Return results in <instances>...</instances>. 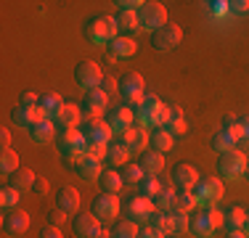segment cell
Returning <instances> with one entry per match:
<instances>
[{"instance_id":"680465c9","label":"cell","mask_w":249,"mask_h":238,"mask_svg":"<svg viewBox=\"0 0 249 238\" xmlns=\"http://www.w3.org/2000/svg\"><path fill=\"white\" fill-rule=\"evenodd\" d=\"M138 238H164V236H162V233H157L154 228H149V225H146V228H141Z\"/></svg>"},{"instance_id":"6f0895ef","label":"cell","mask_w":249,"mask_h":238,"mask_svg":"<svg viewBox=\"0 0 249 238\" xmlns=\"http://www.w3.org/2000/svg\"><path fill=\"white\" fill-rule=\"evenodd\" d=\"M239 130H241V138L249 140V114L247 117H239Z\"/></svg>"},{"instance_id":"83f0119b","label":"cell","mask_w":249,"mask_h":238,"mask_svg":"<svg viewBox=\"0 0 249 238\" xmlns=\"http://www.w3.org/2000/svg\"><path fill=\"white\" fill-rule=\"evenodd\" d=\"M244 217H247V212L241 209V206H228V209L223 212V228H225V233L244 230Z\"/></svg>"},{"instance_id":"484cf974","label":"cell","mask_w":249,"mask_h":238,"mask_svg":"<svg viewBox=\"0 0 249 238\" xmlns=\"http://www.w3.org/2000/svg\"><path fill=\"white\" fill-rule=\"evenodd\" d=\"M40 119H43V114H40L37 109H24V106H16V109L11 111V122H14L16 127H24V130H29L32 124H37Z\"/></svg>"},{"instance_id":"ffe728a7","label":"cell","mask_w":249,"mask_h":238,"mask_svg":"<svg viewBox=\"0 0 249 238\" xmlns=\"http://www.w3.org/2000/svg\"><path fill=\"white\" fill-rule=\"evenodd\" d=\"M64 109V101L58 93H40V103H37V111L43 114V119H51V122H56L58 114H61Z\"/></svg>"},{"instance_id":"9a60e30c","label":"cell","mask_w":249,"mask_h":238,"mask_svg":"<svg viewBox=\"0 0 249 238\" xmlns=\"http://www.w3.org/2000/svg\"><path fill=\"white\" fill-rule=\"evenodd\" d=\"M29 228V214L24 209H19V206H14V209H5L3 214V233L8 238H19L24 236Z\"/></svg>"},{"instance_id":"4dcf8cb0","label":"cell","mask_w":249,"mask_h":238,"mask_svg":"<svg viewBox=\"0 0 249 238\" xmlns=\"http://www.w3.org/2000/svg\"><path fill=\"white\" fill-rule=\"evenodd\" d=\"M149 146H151V151H157V153H167L170 148H173V135L164 133L162 127H157L149 133Z\"/></svg>"},{"instance_id":"836d02e7","label":"cell","mask_w":249,"mask_h":238,"mask_svg":"<svg viewBox=\"0 0 249 238\" xmlns=\"http://www.w3.org/2000/svg\"><path fill=\"white\" fill-rule=\"evenodd\" d=\"M154 209H159V212H173L175 209V190L170 186H164V183H162V188H159V193L154 196Z\"/></svg>"},{"instance_id":"603a6c76","label":"cell","mask_w":249,"mask_h":238,"mask_svg":"<svg viewBox=\"0 0 249 238\" xmlns=\"http://www.w3.org/2000/svg\"><path fill=\"white\" fill-rule=\"evenodd\" d=\"M117 21V32L122 34V37H133V34L141 32V21H138V14L135 11H120V14L114 16Z\"/></svg>"},{"instance_id":"c3c4849f","label":"cell","mask_w":249,"mask_h":238,"mask_svg":"<svg viewBox=\"0 0 249 238\" xmlns=\"http://www.w3.org/2000/svg\"><path fill=\"white\" fill-rule=\"evenodd\" d=\"M141 103H143V106H146V109H149V111H159V109H162V106H164V103H162V101H159V98H157V95H154V93H146Z\"/></svg>"},{"instance_id":"b9f144b4","label":"cell","mask_w":249,"mask_h":238,"mask_svg":"<svg viewBox=\"0 0 249 238\" xmlns=\"http://www.w3.org/2000/svg\"><path fill=\"white\" fill-rule=\"evenodd\" d=\"M19 199H21V190L5 186L3 190H0V204L5 206V209H14V206H19Z\"/></svg>"},{"instance_id":"7bdbcfd3","label":"cell","mask_w":249,"mask_h":238,"mask_svg":"<svg viewBox=\"0 0 249 238\" xmlns=\"http://www.w3.org/2000/svg\"><path fill=\"white\" fill-rule=\"evenodd\" d=\"M188 212H180V209H173V222H175V233H186L188 230Z\"/></svg>"},{"instance_id":"74e56055","label":"cell","mask_w":249,"mask_h":238,"mask_svg":"<svg viewBox=\"0 0 249 238\" xmlns=\"http://www.w3.org/2000/svg\"><path fill=\"white\" fill-rule=\"evenodd\" d=\"M127 156H130V151L122 146V143H109V151H106V162L109 164H114V167H124L127 164Z\"/></svg>"},{"instance_id":"e0dca14e","label":"cell","mask_w":249,"mask_h":238,"mask_svg":"<svg viewBox=\"0 0 249 238\" xmlns=\"http://www.w3.org/2000/svg\"><path fill=\"white\" fill-rule=\"evenodd\" d=\"M120 143L124 148H127L130 151V156H133V153H146V146H149V130H143V127H130L127 133H122L120 135Z\"/></svg>"},{"instance_id":"6da1fadb","label":"cell","mask_w":249,"mask_h":238,"mask_svg":"<svg viewBox=\"0 0 249 238\" xmlns=\"http://www.w3.org/2000/svg\"><path fill=\"white\" fill-rule=\"evenodd\" d=\"M223 225V212H217L215 206H201L199 212H194L188 217V233L194 238H212L215 230Z\"/></svg>"},{"instance_id":"44dd1931","label":"cell","mask_w":249,"mask_h":238,"mask_svg":"<svg viewBox=\"0 0 249 238\" xmlns=\"http://www.w3.org/2000/svg\"><path fill=\"white\" fill-rule=\"evenodd\" d=\"M53 199H56V206H58L64 214H72V217H74V214L80 212V193H77L72 186L58 188V193L53 196Z\"/></svg>"},{"instance_id":"ab89813d","label":"cell","mask_w":249,"mask_h":238,"mask_svg":"<svg viewBox=\"0 0 249 238\" xmlns=\"http://www.w3.org/2000/svg\"><path fill=\"white\" fill-rule=\"evenodd\" d=\"M120 175H122V183H124V186H138V183L146 177V172L141 170V164H124Z\"/></svg>"},{"instance_id":"5b68a950","label":"cell","mask_w":249,"mask_h":238,"mask_svg":"<svg viewBox=\"0 0 249 238\" xmlns=\"http://www.w3.org/2000/svg\"><path fill=\"white\" fill-rule=\"evenodd\" d=\"M194 199H196V206H215L223 196V180L220 177H199V183L191 188Z\"/></svg>"},{"instance_id":"f907efd6","label":"cell","mask_w":249,"mask_h":238,"mask_svg":"<svg viewBox=\"0 0 249 238\" xmlns=\"http://www.w3.org/2000/svg\"><path fill=\"white\" fill-rule=\"evenodd\" d=\"M32 193L37 196V199H43V196H48V183H45L43 177H35V183H32Z\"/></svg>"},{"instance_id":"ba28073f","label":"cell","mask_w":249,"mask_h":238,"mask_svg":"<svg viewBox=\"0 0 249 238\" xmlns=\"http://www.w3.org/2000/svg\"><path fill=\"white\" fill-rule=\"evenodd\" d=\"M82 119H101V114L109 111V95H106L101 87H93V90H85L80 103Z\"/></svg>"},{"instance_id":"7402d4cb","label":"cell","mask_w":249,"mask_h":238,"mask_svg":"<svg viewBox=\"0 0 249 238\" xmlns=\"http://www.w3.org/2000/svg\"><path fill=\"white\" fill-rule=\"evenodd\" d=\"M29 140L37 143V146H45V143L56 140V122L40 119L37 124H32V127H29Z\"/></svg>"},{"instance_id":"d4e9b609","label":"cell","mask_w":249,"mask_h":238,"mask_svg":"<svg viewBox=\"0 0 249 238\" xmlns=\"http://www.w3.org/2000/svg\"><path fill=\"white\" fill-rule=\"evenodd\" d=\"M135 53V40L133 37H114L109 43V61H117V58H130Z\"/></svg>"},{"instance_id":"5bb4252c","label":"cell","mask_w":249,"mask_h":238,"mask_svg":"<svg viewBox=\"0 0 249 238\" xmlns=\"http://www.w3.org/2000/svg\"><path fill=\"white\" fill-rule=\"evenodd\" d=\"M104 122L109 124V130L114 135H122V133H127L130 127L135 124V119H133V109H127V106H114V109H109L104 114Z\"/></svg>"},{"instance_id":"6125c7cd","label":"cell","mask_w":249,"mask_h":238,"mask_svg":"<svg viewBox=\"0 0 249 238\" xmlns=\"http://www.w3.org/2000/svg\"><path fill=\"white\" fill-rule=\"evenodd\" d=\"M244 177H247V180H249V162H247V172H244Z\"/></svg>"},{"instance_id":"681fc988","label":"cell","mask_w":249,"mask_h":238,"mask_svg":"<svg viewBox=\"0 0 249 238\" xmlns=\"http://www.w3.org/2000/svg\"><path fill=\"white\" fill-rule=\"evenodd\" d=\"M37 103H40L37 93H21V103L19 106H24V109H37Z\"/></svg>"},{"instance_id":"d6a6232c","label":"cell","mask_w":249,"mask_h":238,"mask_svg":"<svg viewBox=\"0 0 249 238\" xmlns=\"http://www.w3.org/2000/svg\"><path fill=\"white\" fill-rule=\"evenodd\" d=\"M164 133H170L175 138V135H186V130H188V124H186V117H183V111L180 109H173L170 111V117H167V122H164Z\"/></svg>"},{"instance_id":"7c38bea8","label":"cell","mask_w":249,"mask_h":238,"mask_svg":"<svg viewBox=\"0 0 249 238\" xmlns=\"http://www.w3.org/2000/svg\"><path fill=\"white\" fill-rule=\"evenodd\" d=\"M101 80H104V71L96 61H80L74 67V82L85 90H93V87H101Z\"/></svg>"},{"instance_id":"2e32d148","label":"cell","mask_w":249,"mask_h":238,"mask_svg":"<svg viewBox=\"0 0 249 238\" xmlns=\"http://www.w3.org/2000/svg\"><path fill=\"white\" fill-rule=\"evenodd\" d=\"M72 230L77 238H101L104 233V225L98 222V217H93V214H82L77 212L72 217Z\"/></svg>"},{"instance_id":"52a82bcc","label":"cell","mask_w":249,"mask_h":238,"mask_svg":"<svg viewBox=\"0 0 249 238\" xmlns=\"http://www.w3.org/2000/svg\"><path fill=\"white\" fill-rule=\"evenodd\" d=\"M244 172H247V156L239 148L228 151V153H220V159H217V175L223 180H239V177H244Z\"/></svg>"},{"instance_id":"30bf717a","label":"cell","mask_w":249,"mask_h":238,"mask_svg":"<svg viewBox=\"0 0 249 238\" xmlns=\"http://www.w3.org/2000/svg\"><path fill=\"white\" fill-rule=\"evenodd\" d=\"M180 40H183V29L178 27V24H173V21H167L162 29L151 32V48H154V51H159V53L178 48V45H180Z\"/></svg>"},{"instance_id":"d6986e66","label":"cell","mask_w":249,"mask_h":238,"mask_svg":"<svg viewBox=\"0 0 249 238\" xmlns=\"http://www.w3.org/2000/svg\"><path fill=\"white\" fill-rule=\"evenodd\" d=\"M74 170H77V175H80L85 183H98V177L104 175V164H101V159L88 156V153L74 164Z\"/></svg>"},{"instance_id":"f6af8a7d","label":"cell","mask_w":249,"mask_h":238,"mask_svg":"<svg viewBox=\"0 0 249 238\" xmlns=\"http://www.w3.org/2000/svg\"><path fill=\"white\" fill-rule=\"evenodd\" d=\"M170 106H162L159 111H154V119H151V127L157 130V127H164V122H167V117H170Z\"/></svg>"},{"instance_id":"816d5d0a","label":"cell","mask_w":249,"mask_h":238,"mask_svg":"<svg viewBox=\"0 0 249 238\" xmlns=\"http://www.w3.org/2000/svg\"><path fill=\"white\" fill-rule=\"evenodd\" d=\"M141 5H143V0H120L117 8H120V11H135V14H138Z\"/></svg>"},{"instance_id":"60d3db41","label":"cell","mask_w":249,"mask_h":238,"mask_svg":"<svg viewBox=\"0 0 249 238\" xmlns=\"http://www.w3.org/2000/svg\"><path fill=\"white\" fill-rule=\"evenodd\" d=\"M175 209L188 212V214L196 209V199H194V190H175Z\"/></svg>"},{"instance_id":"4fadbf2b","label":"cell","mask_w":249,"mask_h":238,"mask_svg":"<svg viewBox=\"0 0 249 238\" xmlns=\"http://www.w3.org/2000/svg\"><path fill=\"white\" fill-rule=\"evenodd\" d=\"M122 212H124V220H133V222L143 225V222H149V217L154 214V201L141 199V196H130L124 201Z\"/></svg>"},{"instance_id":"ee69618b","label":"cell","mask_w":249,"mask_h":238,"mask_svg":"<svg viewBox=\"0 0 249 238\" xmlns=\"http://www.w3.org/2000/svg\"><path fill=\"white\" fill-rule=\"evenodd\" d=\"M45 217H48V225H53V228H61L64 225V220L69 217V214H64L61 209H58V206H53V209L45 214Z\"/></svg>"},{"instance_id":"11a10c76","label":"cell","mask_w":249,"mask_h":238,"mask_svg":"<svg viewBox=\"0 0 249 238\" xmlns=\"http://www.w3.org/2000/svg\"><path fill=\"white\" fill-rule=\"evenodd\" d=\"M210 11H212V16H225V14H231V11H228V3H220V0H217V3H210Z\"/></svg>"},{"instance_id":"db71d44e","label":"cell","mask_w":249,"mask_h":238,"mask_svg":"<svg viewBox=\"0 0 249 238\" xmlns=\"http://www.w3.org/2000/svg\"><path fill=\"white\" fill-rule=\"evenodd\" d=\"M228 11H231V14H247L249 3H247V0H233V3H228Z\"/></svg>"},{"instance_id":"f35d334b","label":"cell","mask_w":249,"mask_h":238,"mask_svg":"<svg viewBox=\"0 0 249 238\" xmlns=\"http://www.w3.org/2000/svg\"><path fill=\"white\" fill-rule=\"evenodd\" d=\"M16 170H19V153H16L14 148H8V151L0 153V172L11 177Z\"/></svg>"},{"instance_id":"277c9868","label":"cell","mask_w":249,"mask_h":238,"mask_svg":"<svg viewBox=\"0 0 249 238\" xmlns=\"http://www.w3.org/2000/svg\"><path fill=\"white\" fill-rule=\"evenodd\" d=\"M120 95H122V106H127V109H133L135 103H141L146 95V82L143 77L138 74V71H127V74H122L120 80Z\"/></svg>"},{"instance_id":"f1b7e54d","label":"cell","mask_w":249,"mask_h":238,"mask_svg":"<svg viewBox=\"0 0 249 238\" xmlns=\"http://www.w3.org/2000/svg\"><path fill=\"white\" fill-rule=\"evenodd\" d=\"M141 170L146 172V175H159V172L164 170V153H157V151H146L141 153Z\"/></svg>"},{"instance_id":"d590c367","label":"cell","mask_w":249,"mask_h":238,"mask_svg":"<svg viewBox=\"0 0 249 238\" xmlns=\"http://www.w3.org/2000/svg\"><path fill=\"white\" fill-rule=\"evenodd\" d=\"M141 225L133 222V220H122V222H114L111 228V238H138Z\"/></svg>"},{"instance_id":"4316f807","label":"cell","mask_w":249,"mask_h":238,"mask_svg":"<svg viewBox=\"0 0 249 238\" xmlns=\"http://www.w3.org/2000/svg\"><path fill=\"white\" fill-rule=\"evenodd\" d=\"M58 127L61 130H72L77 127V124H82V111H80V106L77 103H64V109H61V114H58Z\"/></svg>"},{"instance_id":"cb8c5ba5","label":"cell","mask_w":249,"mask_h":238,"mask_svg":"<svg viewBox=\"0 0 249 238\" xmlns=\"http://www.w3.org/2000/svg\"><path fill=\"white\" fill-rule=\"evenodd\" d=\"M149 228H154L157 233H162L164 238L167 236H173L175 233V222H173V212H159V209H154V214L149 217Z\"/></svg>"},{"instance_id":"8d00e7d4","label":"cell","mask_w":249,"mask_h":238,"mask_svg":"<svg viewBox=\"0 0 249 238\" xmlns=\"http://www.w3.org/2000/svg\"><path fill=\"white\" fill-rule=\"evenodd\" d=\"M159 188H162L159 177H157V175H146L143 180L138 183V196H141V199H149V201H154V196L159 193Z\"/></svg>"},{"instance_id":"8992f818","label":"cell","mask_w":249,"mask_h":238,"mask_svg":"<svg viewBox=\"0 0 249 238\" xmlns=\"http://www.w3.org/2000/svg\"><path fill=\"white\" fill-rule=\"evenodd\" d=\"M120 209H122V204H120V196H117V193H101V190H98V196L93 199V204H90V214H93V217H98L101 225L114 222L117 214H120Z\"/></svg>"},{"instance_id":"bcb514c9","label":"cell","mask_w":249,"mask_h":238,"mask_svg":"<svg viewBox=\"0 0 249 238\" xmlns=\"http://www.w3.org/2000/svg\"><path fill=\"white\" fill-rule=\"evenodd\" d=\"M106 151H109V146H101V143H88L85 146V153L96 159H106Z\"/></svg>"},{"instance_id":"e575fe53","label":"cell","mask_w":249,"mask_h":238,"mask_svg":"<svg viewBox=\"0 0 249 238\" xmlns=\"http://www.w3.org/2000/svg\"><path fill=\"white\" fill-rule=\"evenodd\" d=\"M236 140L231 133H225V130H220V133H215L212 135V140H210V146H212V151H217V153H228V151H236Z\"/></svg>"},{"instance_id":"94428289","label":"cell","mask_w":249,"mask_h":238,"mask_svg":"<svg viewBox=\"0 0 249 238\" xmlns=\"http://www.w3.org/2000/svg\"><path fill=\"white\" fill-rule=\"evenodd\" d=\"M244 236L249 238V212H247V217H244Z\"/></svg>"},{"instance_id":"7dc6e473","label":"cell","mask_w":249,"mask_h":238,"mask_svg":"<svg viewBox=\"0 0 249 238\" xmlns=\"http://www.w3.org/2000/svg\"><path fill=\"white\" fill-rule=\"evenodd\" d=\"M101 90H104L106 95L120 93V80H114V77H104V80H101Z\"/></svg>"},{"instance_id":"9c48e42d","label":"cell","mask_w":249,"mask_h":238,"mask_svg":"<svg viewBox=\"0 0 249 238\" xmlns=\"http://www.w3.org/2000/svg\"><path fill=\"white\" fill-rule=\"evenodd\" d=\"M138 21H141V29H149V32H157L167 24V8L157 0H149V3L141 5L138 11Z\"/></svg>"},{"instance_id":"1f68e13d","label":"cell","mask_w":249,"mask_h":238,"mask_svg":"<svg viewBox=\"0 0 249 238\" xmlns=\"http://www.w3.org/2000/svg\"><path fill=\"white\" fill-rule=\"evenodd\" d=\"M35 177H37V175H35L32 170H27V167H19V170H16L14 175H11V183H8V186L24 193V190H32V183H35Z\"/></svg>"},{"instance_id":"f5cc1de1","label":"cell","mask_w":249,"mask_h":238,"mask_svg":"<svg viewBox=\"0 0 249 238\" xmlns=\"http://www.w3.org/2000/svg\"><path fill=\"white\" fill-rule=\"evenodd\" d=\"M37 238H64L61 233V228H53V225H45L43 230H40V236Z\"/></svg>"},{"instance_id":"7a4b0ae2","label":"cell","mask_w":249,"mask_h":238,"mask_svg":"<svg viewBox=\"0 0 249 238\" xmlns=\"http://www.w3.org/2000/svg\"><path fill=\"white\" fill-rule=\"evenodd\" d=\"M82 32H85V37L90 40L93 45H109L114 37H120L114 16H106V14L93 16V19L85 24V29H82Z\"/></svg>"},{"instance_id":"f546056e","label":"cell","mask_w":249,"mask_h":238,"mask_svg":"<svg viewBox=\"0 0 249 238\" xmlns=\"http://www.w3.org/2000/svg\"><path fill=\"white\" fill-rule=\"evenodd\" d=\"M122 175L120 172H114V170H104V175L98 177V188H101V193H120L122 190Z\"/></svg>"},{"instance_id":"91938a15","label":"cell","mask_w":249,"mask_h":238,"mask_svg":"<svg viewBox=\"0 0 249 238\" xmlns=\"http://www.w3.org/2000/svg\"><path fill=\"white\" fill-rule=\"evenodd\" d=\"M223 238H247V236H244V230H233V233H225Z\"/></svg>"},{"instance_id":"9f6ffc18","label":"cell","mask_w":249,"mask_h":238,"mask_svg":"<svg viewBox=\"0 0 249 238\" xmlns=\"http://www.w3.org/2000/svg\"><path fill=\"white\" fill-rule=\"evenodd\" d=\"M0 146H3V151H8V148H11V130L8 127L0 130Z\"/></svg>"},{"instance_id":"3957f363","label":"cell","mask_w":249,"mask_h":238,"mask_svg":"<svg viewBox=\"0 0 249 238\" xmlns=\"http://www.w3.org/2000/svg\"><path fill=\"white\" fill-rule=\"evenodd\" d=\"M56 146H58V153L64 156V162H72L77 164L82 156H85V138H82V133L77 127L72 130H61V133H56Z\"/></svg>"},{"instance_id":"be15d7a7","label":"cell","mask_w":249,"mask_h":238,"mask_svg":"<svg viewBox=\"0 0 249 238\" xmlns=\"http://www.w3.org/2000/svg\"><path fill=\"white\" fill-rule=\"evenodd\" d=\"M247 143H249V140H247Z\"/></svg>"},{"instance_id":"ac0fdd59","label":"cell","mask_w":249,"mask_h":238,"mask_svg":"<svg viewBox=\"0 0 249 238\" xmlns=\"http://www.w3.org/2000/svg\"><path fill=\"white\" fill-rule=\"evenodd\" d=\"M196 183H199L196 167H191L186 162H178L173 167V186H178V190H191Z\"/></svg>"},{"instance_id":"8fae6325","label":"cell","mask_w":249,"mask_h":238,"mask_svg":"<svg viewBox=\"0 0 249 238\" xmlns=\"http://www.w3.org/2000/svg\"><path fill=\"white\" fill-rule=\"evenodd\" d=\"M80 133H82V138H85V143H101V146H109L111 135H114L109 130V124L104 122V117L101 119H82Z\"/></svg>"}]
</instances>
